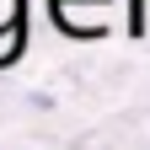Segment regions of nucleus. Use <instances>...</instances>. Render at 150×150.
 I'll use <instances>...</instances> for the list:
<instances>
[{"mask_svg": "<svg viewBox=\"0 0 150 150\" xmlns=\"http://www.w3.org/2000/svg\"><path fill=\"white\" fill-rule=\"evenodd\" d=\"M102 6H107V0H48L54 22H59L70 38H97V32H107Z\"/></svg>", "mask_w": 150, "mask_h": 150, "instance_id": "obj_1", "label": "nucleus"}, {"mask_svg": "<svg viewBox=\"0 0 150 150\" xmlns=\"http://www.w3.org/2000/svg\"><path fill=\"white\" fill-rule=\"evenodd\" d=\"M22 16H27V0H0V32H22Z\"/></svg>", "mask_w": 150, "mask_h": 150, "instance_id": "obj_2", "label": "nucleus"}]
</instances>
